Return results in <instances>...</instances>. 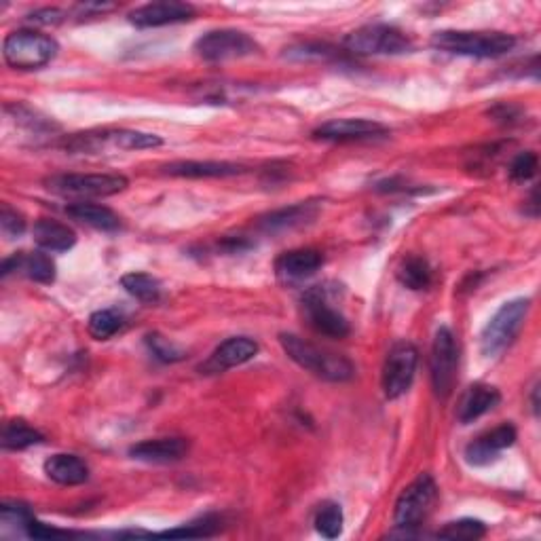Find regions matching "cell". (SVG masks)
Instances as JSON below:
<instances>
[{"mask_svg": "<svg viewBox=\"0 0 541 541\" xmlns=\"http://www.w3.org/2000/svg\"><path fill=\"white\" fill-rule=\"evenodd\" d=\"M279 343H282L286 356L292 362H296L301 368L309 370L311 375L320 377L324 381L345 383L356 375V368H353V364L347 358L339 356V353L317 347L301 337H296V334H288V332L279 334Z\"/></svg>", "mask_w": 541, "mask_h": 541, "instance_id": "1", "label": "cell"}, {"mask_svg": "<svg viewBox=\"0 0 541 541\" xmlns=\"http://www.w3.org/2000/svg\"><path fill=\"white\" fill-rule=\"evenodd\" d=\"M432 45L440 51L468 58H499L514 49L516 39L506 32H474V30H442L436 32Z\"/></svg>", "mask_w": 541, "mask_h": 541, "instance_id": "2", "label": "cell"}, {"mask_svg": "<svg viewBox=\"0 0 541 541\" xmlns=\"http://www.w3.org/2000/svg\"><path fill=\"white\" fill-rule=\"evenodd\" d=\"M163 140L155 134L134 132V129H104V132L77 134L66 140L64 148L72 155H102L119 151H144L157 148Z\"/></svg>", "mask_w": 541, "mask_h": 541, "instance_id": "3", "label": "cell"}, {"mask_svg": "<svg viewBox=\"0 0 541 541\" xmlns=\"http://www.w3.org/2000/svg\"><path fill=\"white\" fill-rule=\"evenodd\" d=\"M529 309V298H514V301L503 303L497 309V313L491 317L489 324L484 326L480 334V349L484 356L495 358L516 341L522 326H525Z\"/></svg>", "mask_w": 541, "mask_h": 541, "instance_id": "4", "label": "cell"}, {"mask_svg": "<svg viewBox=\"0 0 541 541\" xmlns=\"http://www.w3.org/2000/svg\"><path fill=\"white\" fill-rule=\"evenodd\" d=\"M55 39L34 30L11 32L3 43L5 62L17 70H39L58 55Z\"/></svg>", "mask_w": 541, "mask_h": 541, "instance_id": "5", "label": "cell"}, {"mask_svg": "<svg viewBox=\"0 0 541 541\" xmlns=\"http://www.w3.org/2000/svg\"><path fill=\"white\" fill-rule=\"evenodd\" d=\"M345 49L356 55H400L410 47L408 36L389 24H368L345 36Z\"/></svg>", "mask_w": 541, "mask_h": 541, "instance_id": "6", "label": "cell"}, {"mask_svg": "<svg viewBox=\"0 0 541 541\" xmlns=\"http://www.w3.org/2000/svg\"><path fill=\"white\" fill-rule=\"evenodd\" d=\"M47 189L62 197H113L127 189V178L121 174H60L47 182Z\"/></svg>", "mask_w": 541, "mask_h": 541, "instance_id": "7", "label": "cell"}, {"mask_svg": "<svg viewBox=\"0 0 541 541\" xmlns=\"http://www.w3.org/2000/svg\"><path fill=\"white\" fill-rule=\"evenodd\" d=\"M436 495H438L436 482L429 474H421L417 480L410 482L396 501V510H394L396 527L410 531L423 525L429 512H432L434 508Z\"/></svg>", "mask_w": 541, "mask_h": 541, "instance_id": "8", "label": "cell"}, {"mask_svg": "<svg viewBox=\"0 0 541 541\" xmlns=\"http://www.w3.org/2000/svg\"><path fill=\"white\" fill-rule=\"evenodd\" d=\"M195 51L205 62H229L250 58V55L260 51V47L250 34L225 28L203 34L195 43Z\"/></svg>", "mask_w": 541, "mask_h": 541, "instance_id": "9", "label": "cell"}, {"mask_svg": "<svg viewBox=\"0 0 541 541\" xmlns=\"http://www.w3.org/2000/svg\"><path fill=\"white\" fill-rule=\"evenodd\" d=\"M457 366H459V349H457L455 334L451 328L440 326L436 330L434 345H432V360H429L432 385L440 400H446L453 394L455 381H457Z\"/></svg>", "mask_w": 541, "mask_h": 541, "instance_id": "10", "label": "cell"}, {"mask_svg": "<svg viewBox=\"0 0 541 541\" xmlns=\"http://www.w3.org/2000/svg\"><path fill=\"white\" fill-rule=\"evenodd\" d=\"M419 364V351L413 343H396L383 364V391L389 400L404 396L413 385Z\"/></svg>", "mask_w": 541, "mask_h": 541, "instance_id": "11", "label": "cell"}, {"mask_svg": "<svg viewBox=\"0 0 541 541\" xmlns=\"http://www.w3.org/2000/svg\"><path fill=\"white\" fill-rule=\"evenodd\" d=\"M303 305L309 317V324L330 339H345L349 334V322L345 315L339 313L334 307H330L326 292L322 288H311L305 298Z\"/></svg>", "mask_w": 541, "mask_h": 541, "instance_id": "12", "label": "cell"}, {"mask_svg": "<svg viewBox=\"0 0 541 541\" xmlns=\"http://www.w3.org/2000/svg\"><path fill=\"white\" fill-rule=\"evenodd\" d=\"M195 15L193 5L178 3V0H161V3H148L129 13V22L138 28H159L167 24H178L191 20Z\"/></svg>", "mask_w": 541, "mask_h": 541, "instance_id": "13", "label": "cell"}, {"mask_svg": "<svg viewBox=\"0 0 541 541\" xmlns=\"http://www.w3.org/2000/svg\"><path fill=\"white\" fill-rule=\"evenodd\" d=\"M258 343L248 337H233L216 347L212 356L205 360L199 370L205 375H220V372H227L229 368L241 366L256 358Z\"/></svg>", "mask_w": 541, "mask_h": 541, "instance_id": "14", "label": "cell"}, {"mask_svg": "<svg viewBox=\"0 0 541 541\" xmlns=\"http://www.w3.org/2000/svg\"><path fill=\"white\" fill-rule=\"evenodd\" d=\"M516 442V429L510 423H503L491 432L478 436L474 442L465 449V461L470 465H489L493 463L503 451L510 449Z\"/></svg>", "mask_w": 541, "mask_h": 541, "instance_id": "15", "label": "cell"}, {"mask_svg": "<svg viewBox=\"0 0 541 541\" xmlns=\"http://www.w3.org/2000/svg\"><path fill=\"white\" fill-rule=\"evenodd\" d=\"M385 132H387L385 125L370 121V119H334L317 127L313 136L320 140H332V142H351V140L375 138Z\"/></svg>", "mask_w": 541, "mask_h": 541, "instance_id": "16", "label": "cell"}, {"mask_svg": "<svg viewBox=\"0 0 541 541\" xmlns=\"http://www.w3.org/2000/svg\"><path fill=\"white\" fill-rule=\"evenodd\" d=\"M322 263H324V258L317 250H309V248L290 250L275 260V271L282 282L296 284L311 277L317 269L322 267Z\"/></svg>", "mask_w": 541, "mask_h": 541, "instance_id": "17", "label": "cell"}, {"mask_svg": "<svg viewBox=\"0 0 541 541\" xmlns=\"http://www.w3.org/2000/svg\"><path fill=\"white\" fill-rule=\"evenodd\" d=\"M13 271H22L28 279L36 284H53L55 282V263L45 252H20L13 254L3 263L0 275L7 277Z\"/></svg>", "mask_w": 541, "mask_h": 541, "instance_id": "18", "label": "cell"}, {"mask_svg": "<svg viewBox=\"0 0 541 541\" xmlns=\"http://www.w3.org/2000/svg\"><path fill=\"white\" fill-rule=\"evenodd\" d=\"M189 453V442L184 438H155L134 444L129 457L144 463H174Z\"/></svg>", "mask_w": 541, "mask_h": 541, "instance_id": "19", "label": "cell"}, {"mask_svg": "<svg viewBox=\"0 0 541 541\" xmlns=\"http://www.w3.org/2000/svg\"><path fill=\"white\" fill-rule=\"evenodd\" d=\"M163 172L176 178H229L244 172V167L229 161H176L165 165Z\"/></svg>", "mask_w": 541, "mask_h": 541, "instance_id": "20", "label": "cell"}, {"mask_svg": "<svg viewBox=\"0 0 541 541\" xmlns=\"http://www.w3.org/2000/svg\"><path fill=\"white\" fill-rule=\"evenodd\" d=\"M499 400H501V396L495 387L484 385V383L472 385L468 391H465L459 406H457L459 423L468 425V423L480 419L482 415H487L489 410H493L499 404Z\"/></svg>", "mask_w": 541, "mask_h": 541, "instance_id": "21", "label": "cell"}, {"mask_svg": "<svg viewBox=\"0 0 541 541\" xmlns=\"http://www.w3.org/2000/svg\"><path fill=\"white\" fill-rule=\"evenodd\" d=\"M45 474L49 480L62 484V487H77V484L87 482L89 468L81 457L60 453L45 461Z\"/></svg>", "mask_w": 541, "mask_h": 541, "instance_id": "22", "label": "cell"}, {"mask_svg": "<svg viewBox=\"0 0 541 541\" xmlns=\"http://www.w3.org/2000/svg\"><path fill=\"white\" fill-rule=\"evenodd\" d=\"M317 216V205L315 203H298L290 205L286 210H277L263 220L258 222V227L265 233H282L296 227H303Z\"/></svg>", "mask_w": 541, "mask_h": 541, "instance_id": "23", "label": "cell"}, {"mask_svg": "<svg viewBox=\"0 0 541 541\" xmlns=\"http://www.w3.org/2000/svg\"><path fill=\"white\" fill-rule=\"evenodd\" d=\"M34 241L47 252H66L77 244V235L74 231L58 220L41 218L34 225Z\"/></svg>", "mask_w": 541, "mask_h": 541, "instance_id": "24", "label": "cell"}, {"mask_svg": "<svg viewBox=\"0 0 541 541\" xmlns=\"http://www.w3.org/2000/svg\"><path fill=\"white\" fill-rule=\"evenodd\" d=\"M66 214L100 231H117L121 227V218L113 210L106 208V205L98 203H72L66 208Z\"/></svg>", "mask_w": 541, "mask_h": 541, "instance_id": "25", "label": "cell"}, {"mask_svg": "<svg viewBox=\"0 0 541 541\" xmlns=\"http://www.w3.org/2000/svg\"><path fill=\"white\" fill-rule=\"evenodd\" d=\"M45 440V436L39 432V429H34L32 425H28L22 419H13L5 425L3 429V449L5 451H24L30 449L34 444H41Z\"/></svg>", "mask_w": 541, "mask_h": 541, "instance_id": "26", "label": "cell"}, {"mask_svg": "<svg viewBox=\"0 0 541 541\" xmlns=\"http://www.w3.org/2000/svg\"><path fill=\"white\" fill-rule=\"evenodd\" d=\"M121 284L127 290V294H132L134 298H138L140 303L155 305V303L161 301L163 288H161L159 279L153 277V275H148V273H127V275H123Z\"/></svg>", "mask_w": 541, "mask_h": 541, "instance_id": "27", "label": "cell"}, {"mask_svg": "<svg viewBox=\"0 0 541 541\" xmlns=\"http://www.w3.org/2000/svg\"><path fill=\"white\" fill-rule=\"evenodd\" d=\"M432 267L425 258L421 256H408L402 260V265L398 267V279L400 284L406 286L408 290H425L432 286Z\"/></svg>", "mask_w": 541, "mask_h": 541, "instance_id": "28", "label": "cell"}, {"mask_svg": "<svg viewBox=\"0 0 541 541\" xmlns=\"http://www.w3.org/2000/svg\"><path fill=\"white\" fill-rule=\"evenodd\" d=\"M343 510L339 503L324 501L315 514V529L326 539H337L343 533Z\"/></svg>", "mask_w": 541, "mask_h": 541, "instance_id": "29", "label": "cell"}, {"mask_svg": "<svg viewBox=\"0 0 541 541\" xmlns=\"http://www.w3.org/2000/svg\"><path fill=\"white\" fill-rule=\"evenodd\" d=\"M487 535V527H484V522L480 520H474V518H463V520H455V522H449L444 529H440L436 533V537L440 539H480Z\"/></svg>", "mask_w": 541, "mask_h": 541, "instance_id": "30", "label": "cell"}, {"mask_svg": "<svg viewBox=\"0 0 541 541\" xmlns=\"http://www.w3.org/2000/svg\"><path fill=\"white\" fill-rule=\"evenodd\" d=\"M121 317L110 311V309H102V311H96L91 313L89 317V334L93 339L98 341H106L110 337H115V334L121 330Z\"/></svg>", "mask_w": 541, "mask_h": 541, "instance_id": "31", "label": "cell"}, {"mask_svg": "<svg viewBox=\"0 0 541 541\" xmlns=\"http://www.w3.org/2000/svg\"><path fill=\"white\" fill-rule=\"evenodd\" d=\"M146 345L148 349L153 351V356L165 364H174V362H180L184 360L186 356V351L182 347H178L176 343H172L170 339H165L161 337L159 332H153V334H148L146 337Z\"/></svg>", "mask_w": 541, "mask_h": 541, "instance_id": "32", "label": "cell"}, {"mask_svg": "<svg viewBox=\"0 0 541 541\" xmlns=\"http://www.w3.org/2000/svg\"><path fill=\"white\" fill-rule=\"evenodd\" d=\"M537 165H539V161H537L535 153H531V151L520 153L510 165V178L516 182H527L537 174Z\"/></svg>", "mask_w": 541, "mask_h": 541, "instance_id": "33", "label": "cell"}, {"mask_svg": "<svg viewBox=\"0 0 541 541\" xmlns=\"http://www.w3.org/2000/svg\"><path fill=\"white\" fill-rule=\"evenodd\" d=\"M0 229H3V233L13 239V237H20L24 231H26V220L24 216L9 208V205L5 203L3 210H0Z\"/></svg>", "mask_w": 541, "mask_h": 541, "instance_id": "34", "label": "cell"}, {"mask_svg": "<svg viewBox=\"0 0 541 541\" xmlns=\"http://www.w3.org/2000/svg\"><path fill=\"white\" fill-rule=\"evenodd\" d=\"M28 20L32 24H39V26H55V24H60L64 20V11H60V9H41V11L32 13Z\"/></svg>", "mask_w": 541, "mask_h": 541, "instance_id": "35", "label": "cell"}]
</instances>
